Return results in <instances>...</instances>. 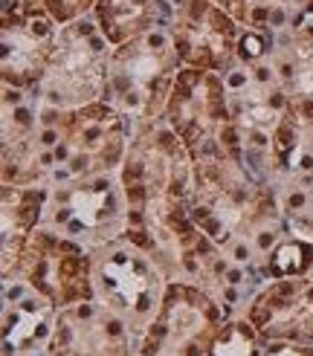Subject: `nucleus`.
I'll return each instance as SVG.
<instances>
[{
	"instance_id": "obj_6",
	"label": "nucleus",
	"mask_w": 313,
	"mask_h": 356,
	"mask_svg": "<svg viewBox=\"0 0 313 356\" xmlns=\"http://www.w3.org/2000/svg\"><path fill=\"white\" fill-rule=\"evenodd\" d=\"M93 287L102 305L125 318L143 339L160 316L168 278L143 246L131 238H119L93 252Z\"/></svg>"
},
{
	"instance_id": "obj_2",
	"label": "nucleus",
	"mask_w": 313,
	"mask_h": 356,
	"mask_svg": "<svg viewBox=\"0 0 313 356\" xmlns=\"http://www.w3.org/2000/svg\"><path fill=\"white\" fill-rule=\"evenodd\" d=\"M278 209L275 191L226 154H209L195 159V183H191L188 215L200 232L226 246L243 238L250 229Z\"/></svg>"
},
{
	"instance_id": "obj_3",
	"label": "nucleus",
	"mask_w": 313,
	"mask_h": 356,
	"mask_svg": "<svg viewBox=\"0 0 313 356\" xmlns=\"http://www.w3.org/2000/svg\"><path fill=\"white\" fill-rule=\"evenodd\" d=\"M180 70L183 61L168 26H156L111 49L104 102L122 113L131 136L166 116V104Z\"/></svg>"
},
{
	"instance_id": "obj_1",
	"label": "nucleus",
	"mask_w": 313,
	"mask_h": 356,
	"mask_svg": "<svg viewBox=\"0 0 313 356\" xmlns=\"http://www.w3.org/2000/svg\"><path fill=\"white\" fill-rule=\"evenodd\" d=\"M32 139L41 151L52 186L119 171L131 131L122 113L108 102L87 104L79 111H52L41 104V122Z\"/></svg>"
},
{
	"instance_id": "obj_4",
	"label": "nucleus",
	"mask_w": 313,
	"mask_h": 356,
	"mask_svg": "<svg viewBox=\"0 0 313 356\" xmlns=\"http://www.w3.org/2000/svg\"><path fill=\"white\" fill-rule=\"evenodd\" d=\"M41 226L90 252L125 238L131 218L119 171L52 183Z\"/></svg>"
},
{
	"instance_id": "obj_19",
	"label": "nucleus",
	"mask_w": 313,
	"mask_h": 356,
	"mask_svg": "<svg viewBox=\"0 0 313 356\" xmlns=\"http://www.w3.org/2000/svg\"><path fill=\"white\" fill-rule=\"evenodd\" d=\"M310 273H313V238L290 229L270 252L264 264V278L278 281V278H296Z\"/></svg>"
},
{
	"instance_id": "obj_8",
	"label": "nucleus",
	"mask_w": 313,
	"mask_h": 356,
	"mask_svg": "<svg viewBox=\"0 0 313 356\" xmlns=\"http://www.w3.org/2000/svg\"><path fill=\"white\" fill-rule=\"evenodd\" d=\"M6 278H21L32 290L47 296L58 310L96 298L93 287V252L67 241L47 226H38L26 241L21 261Z\"/></svg>"
},
{
	"instance_id": "obj_23",
	"label": "nucleus",
	"mask_w": 313,
	"mask_h": 356,
	"mask_svg": "<svg viewBox=\"0 0 313 356\" xmlns=\"http://www.w3.org/2000/svg\"><path fill=\"white\" fill-rule=\"evenodd\" d=\"M218 3L226 9V12H230L232 17H235V21L241 24V15H243V3H247V0H218Z\"/></svg>"
},
{
	"instance_id": "obj_15",
	"label": "nucleus",
	"mask_w": 313,
	"mask_h": 356,
	"mask_svg": "<svg viewBox=\"0 0 313 356\" xmlns=\"http://www.w3.org/2000/svg\"><path fill=\"white\" fill-rule=\"evenodd\" d=\"M49 186H3L0 188V243H3V261L0 273L12 275L21 261L26 241L44 220Z\"/></svg>"
},
{
	"instance_id": "obj_22",
	"label": "nucleus",
	"mask_w": 313,
	"mask_h": 356,
	"mask_svg": "<svg viewBox=\"0 0 313 356\" xmlns=\"http://www.w3.org/2000/svg\"><path fill=\"white\" fill-rule=\"evenodd\" d=\"M261 356H313V345H307V342H264Z\"/></svg>"
},
{
	"instance_id": "obj_13",
	"label": "nucleus",
	"mask_w": 313,
	"mask_h": 356,
	"mask_svg": "<svg viewBox=\"0 0 313 356\" xmlns=\"http://www.w3.org/2000/svg\"><path fill=\"white\" fill-rule=\"evenodd\" d=\"M247 318L264 342L313 345V275L264 284V290L247 307Z\"/></svg>"
},
{
	"instance_id": "obj_16",
	"label": "nucleus",
	"mask_w": 313,
	"mask_h": 356,
	"mask_svg": "<svg viewBox=\"0 0 313 356\" xmlns=\"http://www.w3.org/2000/svg\"><path fill=\"white\" fill-rule=\"evenodd\" d=\"M270 64L290 96V108L313 119V35L302 29L278 32Z\"/></svg>"
},
{
	"instance_id": "obj_12",
	"label": "nucleus",
	"mask_w": 313,
	"mask_h": 356,
	"mask_svg": "<svg viewBox=\"0 0 313 356\" xmlns=\"http://www.w3.org/2000/svg\"><path fill=\"white\" fill-rule=\"evenodd\" d=\"M139 336L99 298L58 310L49 356H136Z\"/></svg>"
},
{
	"instance_id": "obj_10",
	"label": "nucleus",
	"mask_w": 313,
	"mask_h": 356,
	"mask_svg": "<svg viewBox=\"0 0 313 356\" xmlns=\"http://www.w3.org/2000/svg\"><path fill=\"white\" fill-rule=\"evenodd\" d=\"M163 119L186 142V148L195 159L223 154L220 134L232 119L226 79L220 73H209V70L183 67L171 87Z\"/></svg>"
},
{
	"instance_id": "obj_21",
	"label": "nucleus",
	"mask_w": 313,
	"mask_h": 356,
	"mask_svg": "<svg viewBox=\"0 0 313 356\" xmlns=\"http://www.w3.org/2000/svg\"><path fill=\"white\" fill-rule=\"evenodd\" d=\"M44 6L64 26V24L79 21V17H84V15H90L93 6H96V0H44Z\"/></svg>"
},
{
	"instance_id": "obj_18",
	"label": "nucleus",
	"mask_w": 313,
	"mask_h": 356,
	"mask_svg": "<svg viewBox=\"0 0 313 356\" xmlns=\"http://www.w3.org/2000/svg\"><path fill=\"white\" fill-rule=\"evenodd\" d=\"M313 0H247L241 15V26L267 29L273 35L287 32L305 17Z\"/></svg>"
},
{
	"instance_id": "obj_14",
	"label": "nucleus",
	"mask_w": 313,
	"mask_h": 356,
	"mask_svg": "<svg viewBox=\"0 0 313 356\" xmlns=\"http://www.w3.org/2000/svg\"><path fill=\"white\" fill-rule=\"evenodd\" d=\"M58 307L21 278H3V356H49Z\"/></svg>"
},
{
	"instance_id": "obj_11",
	"label": "nucleus",
	"mask_w": 313,
	"mask_h": 356,
	"mask_svg": "<svg viewBox=\"0 0 313 356\" xmlns=\"http://www.w3.org/2000/svg\"><path fill=\"white\" fill-rule=\"evenodd\" d=\"M166 24L183 67L226 76L238 64L241 24L218 0H163Z\"/></svg>"
},
{
	"instance_id": "obj_5",
	"label": "nucleus",
	"mask_w": 313,
	"mask_h": 356,
	"mask_svg": "<svg viewBox=\"0 0 313 356\" xmlns=\"http://www.w3.org/2000/svg\"><path fill=\"white\" fill-rule=\"evenodd\" d=\"M111 44L99 32L93 15L64 24L44 79L32 87L41 104L52 111H79L104 102Z\"/></svg>"
},
{
	"instance_id": "obj_17",
	"label": "nucleus",
	"mask_w": 313,
	"mask_h": 356,
	"mask_svg": "<svg viewBox=\"0 0 313 356\" xmlns=\"http://www.w3.org/2000/svg\"><path fill=\"white\" fill-rule=\"evenodd\" d=\"M90 15L111 47L128 44L156 26H168L163 0H96Z\"/></svg>"
},
{
	"instance_id": "obj_20",
	"label": "nucleus",
	"mask_w": 313,
	"mask_h": 356,
	"mask_svg": "<svg viewBox=\"0 0 313 356\" xmlns=\"http://www.w3.org/2000/svg\"><path fill=\"white\" fill-rule=\"evenodd\" d=\"M261 350H264V339L255 325L247 316H235L226 318L223 327L215 333L206 356H261Z\"/></svg>"
},
{
	"instance_id": "obj_7",
	"label": "nucleus",
	"mask_w": 313,
	"mask_h": 356,
	"mask_svg": "<svg viewBox=\"0 0 313 356\" xmlns=\"http://www.w3.org/2000/svg\"><path fill=\"white\" fill-rule=\"evenodd\" d=\"M226 310L188 281H171L160 316L145 330L136 356H206Z\"/></svg>"
},
{
	"instance_id": "obj_9",
	"label": "nucleus",
	"mask_w": 313,
	"mask_h": 356,
	"mask_svg": "<svg viewBox=\"0 0 313 356\" xmlns=\"http://www.w3.org/2000/svg\"><path fill=\"white\" fill-rule=\"evenodd\" d=\"M61 24L44 0H0V79L9 87L32 90L47 73Z\"/></svg>"
}]
</instances>
